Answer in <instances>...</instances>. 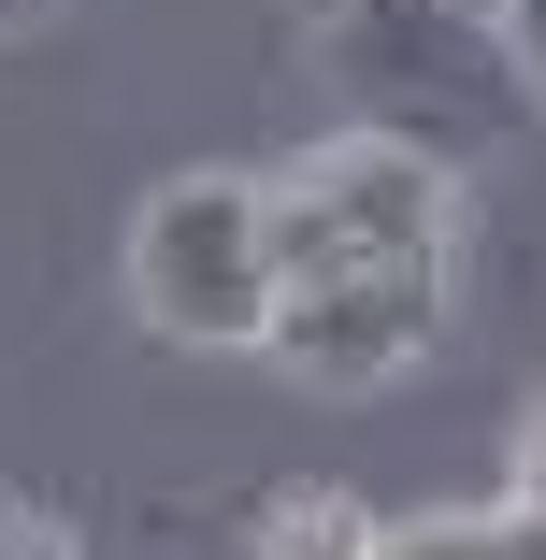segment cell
I'll list each match as a JSON object with an SVG mask.
<instances>
[{
    "label": "cell",
    "instance_id": "6da1fadb",
    "mask_svg": "<svg viewBox=\"0 0 546 560\" xmlns=\"http://www.w3.org/2000/svg\"><path fill=\"white\" fill-rule=\"evenodd\" d=\"M332 86L374 144H417V159H461V144H518L532 116V72L503 30L446 15V0H346L332 15Z\"/></svg>",
    "mask_w": 546,
    "mask_h": 560
},
{
    "label": "cell",
    "instance_id": "7a4b0ae2",
    "mask_svg": "<svg viewBox=\"0 0 546 560\" xmlns=\"http://www.w3.org/2000/svg\"><path fill=\"white\" fill-rule=\"evenodd\" d=\"M130 316L159 330V346H274V187L245 173H173L144 215H130Z\"/></svg>",
    "mask_w": 546,
    "mask_h": 560
},
{
    "label": "cell",
    "instance_id": "3957f363",
    "mask_svg": "<svg viewBox=\"0 0 546 560\" xmlns=\"http://www.w3.org/2000/svg\"><path fill=\"white\" fill-rule=\"evenodd\" d=\"M431 330H446V259H374L346 288H302L274 316V360L302 388H388L431 360Z\"/></svg>",
    "mask_w": 546,
    "mask_h": 560
},
{
    "label": "cell",
    "instance_id": "277c9868",
    "mask_svg": "<svg viewBox=\"0 0 546 560\" xmlns=\"http://www.w3.org/2000/svg\"><path fill=\"white\" fill-rule=\"evenodd\" d=\"M302 187L360 231V259H446V231H461V173H446V159H417V144H374V130L316 144Z\"/></svg>",
    "mask_w": 546,
    "mask_h": 560
},
{
    "label": "cell",
    "instance_id": "5b68a950",
    "mask_svg": "<svg viewBox=\"0 0 546 560\" xmlns=\"http://www.w3.org/2000/svg\"><path fill=\"white\" fill-rule=\"evenodd\" d=\"M346 273H374V259H360V231H346V215L288 173V187H274V288L302 302V288H346Z\"/></svg>",
    "mask_w": 546,
    "mask_h": 560
},
{
    "label": "cell",
    "instance_id": "8992f818",
    "mask_svg": "<svg viewBox=\"0 0 546 560\" xmlns=\"http://www.w3.org/2000/svg\"><path fill=\"white\" fill-rule=\"evenodd\" d=\"M388 560H546V517L532 503H446V517H403Z\"/></svg>",
    "mask_w": 546,
    "mask_h": 560
},
{
    "label": "cell",
    "instance_id": "52a82bcc",
    "mask_svg": "<svg viewBox=\"0 0 546 560\" xmlns=\"http://www.w3.org/2000/svg\"><path fill=\"white\" fill-rule=\"evenodd\" d=\"M259 560H388V532L360 517V489H288L259 517Z\"/></svg>",
    "mask_w": 546,
    "mask_h": 560
},
{
    "label": "cell",
    "instance_id": "ba28073f",
    "mask_svg": "<svg viewBox=\"0 0 546 560\" xmlns=\"http://www.w3.org/2000/svg\"><path fill=\"white\" fill-rule=\"evenodd\" d=\"M0 560H72V532H58L44 503H0Z\"/></svg>",
    "mask_w": 546,
    "mask_h": 560
},
{
    "label": "cell",
    "instance_id": "9c48e42d",
    "mask_svg": "<svg viewBox=\"0 0 546 560\" xmlns=\"http://www.w3.org/2000/svg\"><path fill=\"white\" fill-rule=\"evenodd\" d=\"M503 503H532V517H546V402L518 417V460H503Z\"/></svg>",
    "mask_w": 546,
    "mask_h": 560
},
{
    "label": "cell",
    "instance_id": "30bf717a",
    "mask_svg": "<svg viewBox=\"0 0 546 560\" xmlns=\"http://www.w3.org/2000/svg\"><path fill=\"white\" fill-rule=\"evenodd\" d=\"M503 44H518V72L546 86V0H518V15H503Z\"/></svg>",
    "mask_w": 546,
    "mask_h": 560
},
{
    "label": "cell",
    "instance_id": "8fae6325",
    "mask_svg": "<svg viewBox=\"0 0 546 560\" xmlns=\"http://www.w3.org/2000/svg\"><path fill=\"white\" fill-rule=\"evenodd\" d=\"M446 15H475V30H503V15H518V0H446Z\"/></svg>",
    "mask_w": 546,
    "mask_h": 560
},
{
    "label": "cell",
    "instance_id": "7c38bea8",
    "mask_svg": "<svg viewBox=\"0 0 546 560\" xmlns=\"http://www.w3.org/2000/svg\"><path fill=\"white\" fill-rule=\"evenodd\" d=\"M30 15H44V0H0V30H30Z\"/></svg>",
    "mask_w": 546,
    "mask_h": 560
},
{
    "label": "cell",
    "instance_id": "4fadbf2b",
    "mask_svg": "<svg viewBox=\"0 0 546 560\" xmlns=\"http://www.w3.org/2000/svg\"><path fill=\"white\" fill-rule=\"evenodd\" d=\"M316 15H346V0H316Z\"/></svg>",
    "mask_w": 546,
    "mask_h": 560
}]
</instances>
